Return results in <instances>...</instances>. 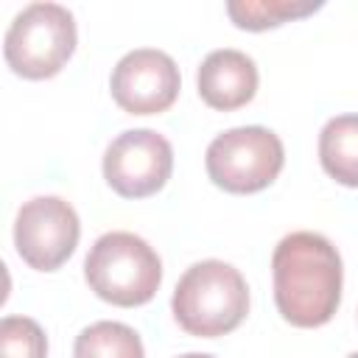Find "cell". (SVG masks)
Masks as SVG:
<instances>
[{"mask_svg": "<svg viewBox=\"0 0 358 358\" xmlns=\"http://www.w3.org/2000/svg\"><path fill=\"white\" fill-rule=\"evenodd\" d=\"M274 305L294 327H322L341 302V257L319 232H291L271 255Z\"/></svg>", "mask_w": 358, "mask_h": 358, "instance_id": "6da1fadb", "label": "cell"}, {"mask_svg": "<svg viewBox=\"0 0 358 358\" xmlns=\"http://www.w3.org/2000/svg\"><path fill=\"white\" fill-rule=\"evenodd\" d=\"M171 310L179 327L190 336H227L249 313L246 280L235 266L224 260L193 263L173 288Z\"/></svg>", "mask_w": 358, "mask_h": 358, "instance_id": "7a4b0ae2", "label": "cell"}, {"mask_svg": "<svg viewBox=\"0 0 358 358\" xmlns=\"http://www.w3.org/2000/svg\"><path fill=\"white\" fill-rule=\"evenodd\" d=\"M87 285L103 302L137 308L151 302L162 282L159 255L134 232L101 235L84 260Z\"/></svg>", "mask_w": 358, "mask_h": 358, "instance_id": "3957f363", "label": "cell"}, {"mask_svg": "<svg viewBox=\"0 0 358 358\" xmlns=\"http://www.w3.org/2000/svg\"><path fill=\"white\" fill-rule=\"evenodd\" d=\"M76 50V20L59 3H31L8 25L6 64L31 81L56 76Z\"/></svg>", "mask_w": 358, "mask_h": 358, "instance_id": "277c9868", "label": "cell"}, {"mask_svg": "<svg viewBox=\"0 0 358 358\" xmlns=\"http://www.w3.org/2000/svg\"><path fill=\"white\" fill-rule=\"evenodd\" d=\"M282 162V140L266 126L227 129L204 154L210 179L227 193H257L268 187L280 176Z\"/></svg>", "mask_w": 358, "mask_h": 358, "instance_id": "5b68a950", "label": "cell"}, {"mask_svg": "<svg viewBox=\"0 0 358 358\" xmlns=\"http://www.w3.org/2000/svg\"><path fill=\"white\" fill-rule=\"evenodd\" d=\"M173 171V148L154 129L117 134L103 154V179L123 199H145L165 187Z\"/></svg>", "mask_w": 358, "mask_h": 358, "instance_id": "8992f818", "label": "cell"}, {"mask_svg": "<svg viewBox=\"0 0 358 358\" xmlns=\"http://www.w3.org/2000/svg\"><path fill=\"white\" fill-rule=\"evenodd\" d=\"M81 235L76 210L59 196H36L25 201L14 221L17 255L36 271H56Z\"/></svg>", "mask_w": 358, "mask_h": 358, "instance_id": "52a82bcc", "label": "cell"}, {"mask_svg": "<svg viewBox=\"0 0 358 358\" xmlns=\"http://www.w3.org/2000/svg\"><path fill=\"white\" fill-rule=\"evenodd\" d=\"M182 78L176 62L157 48L129 50L112 70L109 90L129 115H159L173 106Z\"/></svg>", "mask_w": 358, "mask_h": 358, "instance_id": "ba28073f", "label": "cell"}, {"mask_svg": "<svg viewBox=\"0 0 358 358\" xmlns=\"http://www.w3.org/2000/svg\"><path fill=\"white\" fill-rule=\"evenodd\" d=\"M196 87L207 106L218 112H232L255 98L257 67L246 53L235 48H221L204 56L196 73Z\"/></svg>", "mask_w": 358, "mask_h": 358, "instance_id": "9c48e42d", "label": "cell"}, {"mask_svg": "<svg viewBox=\"0 0 358 358\" xmlns=\"http://www.w3.org/2000/svg\"><path fill=\"white\" fill-rule=\"evenodd\" d=\"M319 162L338 185L358 187V115H338L324 123Z\"/></svg>", "mask_w": 358, "mask_h": 358, "instance_id": "30bf717a", "label": "cell"}, {"mask_svg": "<svg viewBox=\"0 0 358 358\" xmlns=\"http://www.w3.org/2000/svg\"><path fill=\"white\" fill-rule=\"evenodd\" d=\"M73 358H145L134 327L123 322H95L76 336Z\"/></svg>", "mask_w": 358, "mask_h": 358, "instance_id": "8fae6325", "label": "cell"}, {"mask_svg": "<svg viewBox=\"0 0 358 358\" xmlns=\"http://www.w3.org/2000/svg\"><path fill=\"white\" fill-rule=\"evenodd\" d=\"M319 8L322 3H310V0H232L227 3L229 20L243 31L277 28L288 20L308 17Z\"/></svg>", "mask_w": 358, "mask_h": 358, "instance_id": "7c38bea8", "label": "cell"}, {"mask_svg": "<svg viewBox=\"0 0 358 358\" xmlns=\"http://www.w3.org/2000/svg\"><path fill=\"white\" fill-rule=\"evenodd\" d=\"M0 358H48V338L39 322L6 316L0 322Z\"/></svg>", "mask_w": 358, "mask_h": 358, "instance_id": "4fadbf2b", "label": "cell"}, {"mask_svg": "<svg viewBox=\"0 0 358 358\" xmlns=\"http://www.w3.org/2000/svg\"><path fill=\"white\" fill-rule=\"evenodd\" d=\"M179 358H213V355H207V352H185Z\"/></svg>", "mask_w": 358, "mask_h": 358, "instance_id": "5bb4252c", "label": "cell"}, {"mask_svg": "<svg viewBox=\"0 0 358 358\" xmlns=\"http://www.w3.org/2000/svg\"><path fill=\"white\" fill-rule=\"evenodd\" d=\"M350 358H358V352H352V355H350Z\"/></svg>", "mask_w": 358, "mask_h": 358, "instance_id": "9a60e30c", "label": "cell"}]
</instances>
